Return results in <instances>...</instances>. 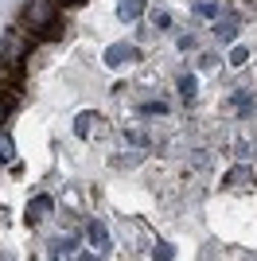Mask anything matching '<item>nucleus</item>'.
Returning <instances> with one entry per match:
<instances>
[{"mask_svg": "<svg viewBox=\"0 0 257 261\" xmlns=\"http://www.w3.org/2000/svg\"><path fill=\"white\" fill-rule=\"evenodd\" d=\"M4 113H8V106H4V101H0V125H4Z\"/></svg>", "mask_w": 257, "mask_h": 261, "instance_id": "obj_16", "label": "nucleus"}, {"mask_svg": "<svg viewBox=\"0 0 257 261\" xmlns=\"http://www.w3.org/2000/svg\"><path fill=\"white\" fill-rule=\"evenodd\" d=\"M97 121H101L97 113H78V121H74V133H78V137H90Z\"/></svg>", "mask_w": 257, "mask_h": 261, "instance_id": "obj_7", "label": "nucleus"}, {"mask_svg": "<svg viewBox=\"0 0 257 261\" xmlns=\"http://www.w3.org/2000/svg\"><path fill=\"white\" fill-rule=\"evenodd\" d=\"M152 23H156V28H168L171 16H168V12H152Z\"/></svg>", "mask_w": 257, "mask_h": 261, "instance_id": "obj_14", "label": "nucleus"}, {"mask_svg": "<svg viewBox=\"0 0 257 261\" xmlns=\"http://www.w3.org/2000/svg\"><path fill=\"white\" fill-rule=\"evenodd\" d=\"M128 59H137V47H128V43H113L106 51V63L109 66H121V63H128Z\"/></svg>", "mask_w": 257, "mask_h": 261, "instance_id": "obj_4", "label": "nucleus"}, {"mask_svg": "<svg viewBox=\"0 0 257 261\" xmlns=\"http://www.w3.org/2000/svg\"><path fill=\"white\" fill-rule=\"evenodd\" d=\"M55 4H78V0H55Z\"/></svg>", "mask_w": 257, "mask_h": 261, "instance_id": "obj_17", "label": "nucleus"}, {"mask_svg": "<svg viewBox=\"0 0 257 261\" xmlns=\"http://www.w3.org/2000/svg\"><path fill=\"white\" fill-rule=\"evenodd\" d=\"M35 39H39V35H35L23 20L12 23L8 32H4V39H0V63H23L28 51L35 47Z\"/></svg>", "mask_w": 257, "mask_h": 261, "instance_id": "obj_2", "label": "nucleus"}, {"mask_svg": "<svg viewBox=\"0 0 257 261\" xmlns=\"http://www.w3.org/2000/svg\"><path fill=\"white\" fill-rule=\"evenodd\" d=\"M90 242H94L97 250H106V246H109V234H106L101 222H90Z\"/></svg>", "mask_w": 257, "mask_h": 261, "instance_id": "obj_8", "label": "nucleus"}, {"mask_svg": "<svg viewBox=\"0 0 257 261\" xmlns=\"http://www.w3.org/2000/svg\"><path fill=\"white\" fill-rule=\"evenodd\" d=\"M0 160H12V141H8V137L0 141Z\"/></svg>", "mask_w": 257, "mask_h": 261, "instance_id": "obj_15", "label": "nucleus"}, {"mask_svg": "<svg viewBox=\"0 0 257 261\" xmlns=\"http://www.w3.org/2000/svg\"><path fill=\"white\" fill-rule=\"evenodd\" d=\"M47 211H51V199H47V195H35L32 203H28V218H32V222L47 218Z\"/></svg>", "mask_w": 257, "mask_h": 261, "instance_id": "obj_5", "label": "nucleus"}, {"mask_svg": "<svg viewBox=\"0 0 257 261\" xmlns=\"http://www.w3.org/2000/svg\"><path fill=\"white\" fill-rule=\"evenodd\" d=\"M253 184H257L253 168H234V172L226 175V187H234V191H246V187H253Z\"/></svg>", "mask_w": 257, "mask_h": 261, "instance_id": "obj_3", "label": "nucleus"}, {"mask_svg": "<svg viewBox=\"0 0 257 261\" xmlns=\"http://www.w3.org/2000/svg\"><path fill=\"white\" fill-rule=\"evenodd\" d=\"M214 32L222 35V39H234V32H238V28H234V20H218V28H214Z\"/></svg>", "mask_w": 257, "mask_h": 261, "instance_id": "obj_9", "label": "nucleus"}, {"mask_svg": "<svg viewBox=\"0 0 257 261\" xmlns=\"http://www.w3.org/2000/svg\"><path fill=\"white\" fill-rule=\"evenodd\" d=\"M23 23H28L39 39H59V35H63V23L55 16V0H32V4L23 8Z\"/></svg>", "mask_w": 257, "mask_h": 261, "instance_id": "obj_1", "label": "nucleus"}, {"mask_svg": "<svg viewBox=\"0 0 257 261\" xmlns=\"http://www.w3.org/2000/svg\"><path fill=\"white\" fill-rule=\"evenodd\" d=\"M70 250H74V238H59L55 242V253H70Z\"/></svg>", "mask_w": 257, "mask_h": 261, "instance_id": "obj_12", "label": "nucleus"}, {"mask_svg": "<svg viewBox=\"0 0 257 261\" xmlns=\"http://www.w3.org/2000/svg\"><path fill=\"white\" fill-rule=\"evenodd\" d=\"M140 12H144V0H121V4H117V16H121V20H137Z\"/></svg>", "mask_w": 257, "mask_h": 261, "instance_id": "obj_6", "label": "nucleus"}, {"mask_svg": "<svg viewBox=\"0 0 257 261\" xmlns=\"http://www.w3.org/2000/svg\"><path fill=\"white\" fill-rule=\"evenodd\" d=\"M246 59H249L246 47H234V51H230V63H234V66H246Z\"/></svg>", "mask_w": 257, "mask_h": 261, "instance_id": "obj_11", "label": "nucleus"}, {"mask_svg": "<svg viewBox=\"0 0 257 261\" xmlns=\"http://www.w3.org/2000/svg\"><path fill=\"white\" fill-rule=\"evenodd\" d=\"M195 12H199V16H214V12H218V4H211V0H203V4H195Z\"/></svg>", "mask_w": 257, "mask_h": 261, "instance_id": "obj_13", "label": "nucleus"}, {"mask_svg": "<svg viewBox=\"0 0 257 261\" xmlns=\"http://www.w3.org/2000/svg\"><path fill=\"white\" fill-rule=\"evenodd\" d=\"M179 90H183V98H195V78L183 74V78H179Z\"/></svg>", "mask_w": 257, "mask_h": 261, "instance_id": "obj_10", "label": "nucleus"}]
</instances>
